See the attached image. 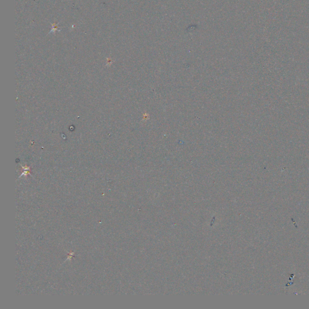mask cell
<instances>
[{
    "label": "cell",
    "mask_w": 309,
    "mask_h": 309,
    "mask_svg": "<svg viewBox=\"0 0 309 309\" xmlns=\"http://www.w3.org/2000/svg\"><path fill=\"white\" fill-rule=\"evenodd\" d=\"M58 24H59V23H57V24H55V23H54V24H51V25H52V28H51V31H50L48 33H49V34H50L51 33H55V31H56V30H57V31H60V30H58V28L60 27L59 26V25H58Z\"/></svg>",
    "instance_id": "1"
}]
</instances>
